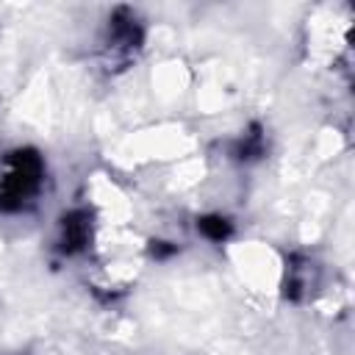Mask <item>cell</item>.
I'll return each instance as SVG.
<instances>
[{
    "mask_svg": "<svg viewBox=\"0 0 355 355\" xmlns=\"http://www.w3.org/2000/svg\"><path fill=\"white\" fill-rule=\"evenodd\" d=\"M89 236V222L83 214H69L64 216V225H61V241H64V250H78L83 247Z\"/></svg>",
    "mask_w": 355,
    "mask_h": 355,
    "instance_id": "6da1fadb",
    "label": "cell"
},
{
    "mask_svg": "<svg viewBox=\"0 0 355 355\" xmlns=\"http://www.w3.org/2000/svg\"><path fill=\"white\" fill-rule=\"evenodd\" d=\"M200 230H202L208 239H214V241H222V239L230 233V225H227L222 216H205V219L200 222Z\"/></svg>",
    "mask_w": 355,
    "mask_h": 355,
    "instance_id": "7a4b0ae2",
    "label": "cell"
}]
</instances>
